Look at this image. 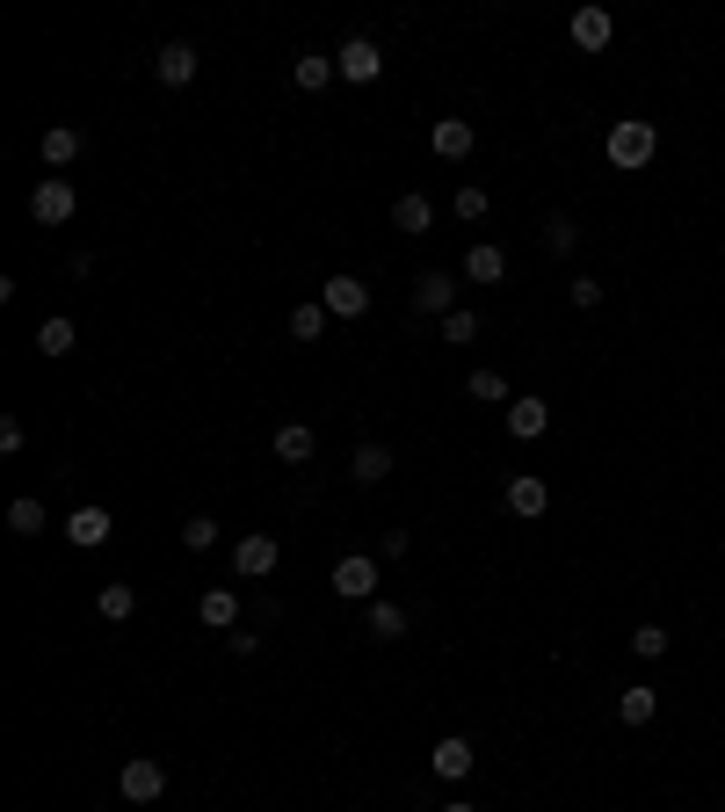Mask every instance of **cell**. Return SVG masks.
<instances>
[{"instance_id": "obj_1", "label": "cell", "mask_w": 725, "mask_h": 812, "mask_svg": "<svg viewBox=\"0 0 725 812\" xmlns=\"http://www.w3.org/2000/svg\"><path fill=\"white\" fill-rule=\"evenodd\" d=\"M609 167H624V174H639L646 167V160H653V145H660V131H653V123H646V117H617V123H609Z\"/></svg>"}, {"instance_id": "obj_2", "label": "cell", "mask_w": 725, "mask_h": 812, "mask_svg": "<svg viewBox=\"0 0 725 812\" xmlns=\"http://www.w3.org/2000/svg\"><path fill=\"white\" fill-rule=\"evenodd\" d=\"M73 210H80V196H73L66 174H44V182L30 190V218H36V225H66Z\"/></svg>"}, {"instance_id": "obj_3", "label": "cell", "mask_w": 725, "mask_h": 812, "mask_svg": "<svg viewBox=\"0 0 725 812\" xmlns=\"http://www.w3.org/2000/svg\"><path fill=\"white\" fill-rule=\"evenodd\" d=\"M117 791L131 798V805H160V791H167V769H160L153 755H131V761H123V777H117Z\"/></svg>"}, {"instance_id": "obj_4", "label": "cell", "mask_w": 725, "mask_h": 812, "mask_svg": "<svg viewBox=\"0 0 725 812\" xmlns=\"http://www.w3.org/2000/svg\"><path fill=\"white\" fill-rule=\"evenodd\" d=\"M320 305H327V320H362V312H370V283L362 277H327L320 283Z\"/></svg>"}, {"instance_id": "obj_5", "label": "cell", "mask_w": 725, "mask_h": 812, "mask_svg": "<svg viewBox=\"0 0 725 812\" xmlns=\"http://www.w3.org/2000/svg\"><path fill=\"white\" fill-rule=\"evenodd\" d=\"M232 573H240V581H269V573H277V537L269 530L240 537V544H232Z\"/></svg>"}, {"instance_id": "obj_6", "label": "cell", "mask_w": 725, "mask_h": 812, "mask_svg": "<svg viewBox=\"0 0 725 812\" xmlns=\"http://www.w3.org/2000/svg\"><path fill=\"white\" fill-rule=\"evenodd\" d=\"M334 595H342V603H370V595H378V559L348 552L342 566H334Z\"/></svg>"}, {"instance_id": "obj_7", "label": "cell", "mask_w": 725, "mask_h": 812, "mask_svg": "<svg viewBox=\"0 0 725 812\" xmlns=\"http://www.w3.org/2000/svg\"><path fill=\"white\" fill-rule=\"evenodd\" d=\"M334 66H342V80H356V87H370L385 73V52L370 44V36H348L342 52H334Z\"/></svg>"}, {"instance_id": "obj_8", "label": "cell", "mask_w": 725, "mask_h": 812, "mask_svg": "<svg viewBox=\"0 0 725 812\" xmlns=\"http://www.w3.org/2000/svg\"><path fill=\"white\" fill-rule=\"evenodd\" d=\"M429 145H435V160H472L479 131H472L465 117H435V123H429Z\"/></svg>"}, {"instance_id": "obj_9", "label": "cell", "mask_w": 725, "mask_h": 812, "mask_svg": "<svg viewBox=\"0 0 725 812\" xmlns=\"http://www.w3.org/2000/svg\"><path fill=\"white\" fill-rule=\"evenodd\" d=\"M566 36L581 44V52H609V36H617V22H609V8H573Z\"/></svg>"}, {"instance_id": "obj_10", "label": "cell", "mask_w": 725, "mask_h": 812, "mask_svg": "<svg viewBox=\"0 0 725 812\" xmlns=\"http://www.w3.org/2000/svg\"><path fill=\"white\" fill-rule=\"evenodd\" d=\"M109 530H117V516H109V508H73V516H66V544H80V552L109 544Z\"/></svg>"}, {"instance_id": "obj_11", "label": "cell", "mask_w": 725, "mask_h": 812, "mask_svg": "<svg viewBox=\"0 0 725 812\" xmlns=\"http://www.w3.org/2000/svg\"><path fill=\"white\" fill-rule=\"evenodd\" d=\"M153 73H160V87H190L196 80V44H160Z\"/></svg>"}, {"instance_id": "obj_12", "label": "cell", "mask_w": 725, "mask_h": 812, "mask_svg": "<svg viewBox=\"0 0 725 812\" xmlns=\"http://www.w3.org/2000/svg\"><path fill=\"white\" fill-rule=\"evenodd\" d=\"M544 429H552V407H544V399H508V435H516V443H537Z\"/></svg>"}, {"instance_id": "obj_13", "label": "cell", "mask_w": 725, "mask_h": 812, "mask_svg": "<svg viewBox=\"0 0 725 812\" xmlns=\"http://www.w3.org/2000/svg\"><path fill=\"white\" fill-rule=\"evenodd\" d=\"M552 508V486L537 479V472H516L508 479V516H544Z\"/></svg>"}, {"instance_id": "obj_14", "label": "cell", "mask_w": 725, "mask_h": 812, "mask_svg": "<svg viewBox=\"0 0 725 812\" xmlns=\"http://www.w3.org/2000/svg\"><path fill=\"white\" fill-rule=\"evenodd\" d=\"M414 312H435V320L457 312V283H450V269H429V277L414 283Z\"/></svg>"}, {"instance_id": "obj_15", "label": "cell", "mask_w": 725, "mask_h": 812, "mask_svg": "<svg viewBox=\"0 0 725 812\" xmlns=\"http://www.w3.org/2000/svg\"><path fill=\"white\" fill-rule=\"evenodd\" d=\"M196 617H204L210 631H240V595H232V588H204V595H196Z\"/></svg>"}, {"instance_id": "obj_16", "label": "cell", "mask_w": 725, "mask_h": 812, "mask_svg": "<svg viewBox=\"0 0 725 812\" xmlns=\"http://www.w3.org/2000/svg\"><path fill=\"white\" fill-rule=\"evenodd\" d=\"M472 761H479V755H472V740H457V733H450V740H435L429 769H435L443 783H457V777H472Z\"/></svg>"}, {"instance_id": "obj_17", "label": "cell", "mask_w": 725, "mask_h": 812, "mask_svg": "<svg viewBox=\"0 0 725 812\" xmlns=\"http://www.w3.org/2000/svg\"><path fill=\"white\" fill-rule=\"evenodd\" d=\"M348 472H356V486H385V479H392V450H385V443H362L356 457H348Z\"/></svg>"}, {"instance_id": "obj_18", "label": "cell", "mask_w": 725, "mask_h": 812, "mask_svg": "<svg viewBox=\"0 0 725 812\" xmlns=\"http://www.w3.org/2000/svg\"><path fill=\"white\" fill-rule=\"evenodd\" d=\"M501 277H508V255H501L494 240H479V247L465 255V283H501Z\"/></svg>"}, {"instance_id": "obj_19", "label": "cell", "mask_w": 725, "mask_h": 812, "mask_svg": "<svg viewBox=\"0 0 725 812\" xmlns=\"http://www.w3.org/2000/svg\"><path fill=\"white\" fill-rule=\"evenodd\" d=\"M131 609H139V595L123 588V581H102V588H95V617L102 624H131Z\"/></svg>"}, {"instance_id": "obj_20", "label": "cell", "mask_w": 725, "mask_h": 812, "mask_svg": "<svg viewBox=\"0 0 725 812\" xmlns=\"http://www.w3.org/2000/svg\"><path fill=\"white\" fill-rule=\"evenodd\" d=\"M36 153H44V167H73V160H80V131H73V123H52Z\"/></svg>"}, {"instance_id": "obj_21", "label": "cell", "mask_w": 725, "mask_h": 812, "mask_svg": "<svg viewBox=\"0 0 725 812\" xmlns=\"http://www.w3.org/2000/svg\"><path fill=\"white\" fill-rule=\"evenodd\" d=\"M653 711H660V690H646V682H631V690L617 696V718H624V726H653Z\"/></svg>"}, {"instance_id": "obj_22", "label": "cell", "mask_w": 725, "mask_h": 812, "mask_svg": "<svg viewBox=\"0 0 725 812\" xmlns=\"http://www.w3.org/2000/svg\"><path fill=\"white\" fill-rule=\"evenodd\" d=\"M392 225H399V232H429V225H435V204H429L421 190H407V196L392 204Z\"/></svg>"}, {"instance_id": "obj_23", "label": "cell", "mask_w": 725, "mask_h": 812, "mask_svg": "<svg viewBox=\"0 0 725 812\" xmlns=\"http://www.w3.org/2000/svg\"><path fill=\"white\" fill-rule=\"evenodd\" d=\"M334 73H342V66H334V58H327V52H297V66H291V80H297V87H305V95H320V87H327V80H334Z\"/></svg>"}, {"instance_id": "obj_24", "label": "cell", "mask_w": 725, "mask_h": 812, "mask_svg": "<svg viewBox=\"0 0 725 812\" xmlns=\"http://www.w3.org/2000/svg\"><path fill=\"white\" fill-rule=\"evenodd\" d=\"M277 457H283V465H305V457H312V429H305V421H283V429H277Z\"/></svg>"}, {"instance_id": "obj_25", "label": "cell", "mask_w": 725, "mask_h": 812, "mask_svg": "<svg viewBox=\"0 0 725 812\" xmlns=\"http://www.w3.org/2000/svg\"><path fill=\"white\" fill-rule=\"evenodd\" d=\"M73 342H80L73 320H44V327H36V348H44V356H73Z\"/></svg>"}, {"instance_id": "obj_26", "label": "cell", "mask_w": 725, "mask_h": 812, "mask_svg": "<svg viewBox=\"0 0 725 812\" xmlns=\"http://www.w3.org/2000/svg\"><path fill=\"white\" fill-rule=\"evenodd\" d=\"M573 247H581V225H573V218H544V255L566 261Z\"/></svg>"}, {"instance_id": "obj_27", "label": "cell", "mask_w": 725, "mask_h": 812, "mask_svg": "<svg viewBox=\"0 0 725 812\" xmlns=\"http://www.w3.org/2000/svg\"><path fill=\"white\" fill-rule=\"evenodd\" d=\"M8 530H15V537H44V501H30V494L8 501Z\"/></svg>"}, {"instance_id": "obj_28", "label": "cell", "mask_w": 725, "mask_h": 812, "mask_svg": "<svg viewBox=\"0 0 725 812\" xmlns=\"http://www.w3.org/2000/svg\"><path fill=\"white\" fill-rule=\"evenodd\" d=\"M320 334H327V305L312 297V305H297V312H291V342H320Z\"/></svg>"}, {"instance_id": "obj_29", "label": "cell", "mask_w": 725, "mask_h": 812, "mask_svg": "<svg viewBox=\"0 0 725 812\" xmlns=\"http://www.w3.org/2000/svg\"><path fill=\"white\" fill-rule=\"evenodd\" d=\"M443 342L450 348H472V342H479V312H465V305L443 312Z\"/></svg>"}, {"instance_id": "obj_30", "label": "cell", "mask_w": 725, "mask_h": 812, "mask_svg": "<svg viewBox=\"0 0 725 812\" xmlns=\"http://www.w3.org/2000/svg\"><path fill=\"white\" fill-rule=\"evenodd\" d=\"M370 639H407V609H399V603H370Z\"/></svg>"}, {"instance_id": "obj_31", "label": "cell", "mask_w": 725, "mask_h": 812, "mask_svg": "<svg viewBox=\"0 0 725 812\" xmlns=\"http://www.w3.org/2000/svg\"><path fill=\"white\" fill-rule=\"evenodd\" d=\"M631 653L660 660V653H668V624H639V631H631Z\"/></svg>"}, {"instance_id": "obj_32", "label": "cell", "mask_w": 725, "mask_h": 812, "mask_svg": "<svg viewBox=\"0 0 725 812\" xmlns=\"http://www.w3.org/2000/svg\"><path fill=\"white\" fill-rule=\"evenodd\" d=\"M182 544H190V552H210V544H218V516H190L182 522Z\"/></svg>"}, {"instance_id": "obj_33", "label": "cell", "mask_w": 725, "mask_h": 812, "mask_svg": "<svg viewBox=\"0 0 725 812\" xmlns=\"http://www.w3.org/2000/svg\"><path fill=\"white\" fill-rule=\"evenodd\" d=\"M465 392L494 407V399H508V378H501V370H472V378H465Z\"/></svg>"}, {"instance_id": "obj_34", "label": "cell", "mask_w": 725, "mask_h": 812, "mask_svg": "<svg viewBox=\"0 0 725 812\" xmlns=\"http://www.w3.org/2000/svg\"><path fill=\"white\" fill-rule=\"evenodd\" d=\"M450 210H457L465 225H479V218H486V190H479V182H465V190L450 196Z\"/></svg>"}, {"instance_id": "obj_35", "label": "cell", "mask_w": 725, "mask_h": 812, "mask_svg": "<svg viewBox=\"0 0 725 812\" xmlns=\"http://www.w3.org/2000/svg\"><path fill=\"white\" fill-rule=\"evenodd\" d=\"M603 291H609L603 277H573V283H566V297H573L581 312H595V305H603Z\"/></svg>"}, {"instance_id": "obj_36", "label": "cell", "mask_w": 725, "mask_h": 812, "mask_svg": "<svg viewBox=\"0 0 725 812\" xmlns=\"http://www.w3.org/2000/svg\"><path fill=\"white\" fill-rule=\"evenodd\" d=\"M443 812H479V805H443Z\"/></svg>"}, {"instance_id": "obj_37", "label": "cell", "mask_w": 725, "mask_h": 812, "mask_svg": "<svg viewBox=\"0 0 725 812\" xmlns=\"http://www.w3.org/2000/svg\"><path fill=\"white\" fill-rule=\"evenodd\" d=\"M718 812H725V805H718Z\"/></svg>"}]
</instances>
